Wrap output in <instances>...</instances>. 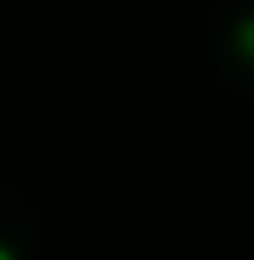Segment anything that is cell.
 Returning <instances> with one entry per match:
<instances>
[{
    "label": "cell",
    "mask_w": 254,
    "mask_h": 260,
    "mask_svg": "<svg viewBox=\"0 0 254 260\" xmlns=\"http://www.w3.org/2000/svg\"><path fill=\"white\" fill-rule=\"evenodd\" d=\"M39 244V205L22 183L0 177V260H22Z\"/></svg>",
    "instance_id": "7a4b0ae2"
},
{
    "label": "cell",
    "mask_w": 254,
    "mask_h": 260,
    "mask_svg": "<svg viewBox=\"0 0 254 260\" xmlns=\"http://www.w3.org/2000/svg\"><path fill=\"white\" fill-rule=\"evenodd\" d=\"M210 67L227 89L254 100V0H227L210 22Z\"/></svg>",
    "instance_id": "6da1fadb"
}]
</instances>
